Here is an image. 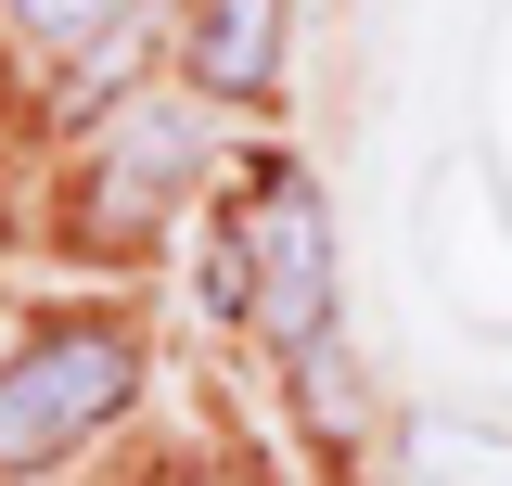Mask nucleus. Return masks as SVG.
Masks as SVG:
<instances>
[{"instance_id": "20e7f679", "label": "nucleus", "mask_w": 512, "mask_h": 486, "mask_svg": "<svg viewBox=\"0 0 512 486\" xmlns=\"http://www.w3.org/2000/svg\"><path fill=\"white\" fill-rule=\"evenodd\" d=\"M192 154H205V141H192V116H128V128H116V167H103V180H116V205L141 218V205H167V192L192 180Z\"/></svg>"}, {"instance_id": "39448f33", "label": "nucleus", "mask_w": 512, "mask_h": 486, "mask_svg": "<svg viewBox=\"0 0 512 486\" xmlns=\"http://www.w3.org/2000/svg\"><path fill=\"white\" fill-rule=\"evenodd\" d=\"M410 474H423V486H512V448H500V435L423 423V435H410Z\"/></svg>"}, {"instance_id": "f03ea898", "label": "nucleus", "mask_w": 512, "mask_h": 486, "mask_svg": "<svg viewBox=\"0 0 512 486\" xmlns=\"http://www.w3.org/2000/svg\"><path fill=\"white\" fill-rule=\"evenodd\" d=\"M128 397H141V346L103 333V320H64V333H39L0 371V461H64L77 435L116 423Z\"/></svg>"}, {"instance_id": "f257e3e1", "label": "nucleus", "mask_w": 512, "mask_h": 486, "mask_svg": "<svg viewBox=\"0 0 512 486\" xmlns=\"http://www.w3.org/2000/svg\"><path fill=\"white\" fill-rule=\"evenodd\" d=\"M231 307L295 359L333 333V218H320V180L282 167V154L256 167L244 218H231Z\"/></svg>"}, {"instance_id": "423d86ee", "label": "nucleus", "mask_w": 512, "mask_h": 486, "mask_svg": "<svg viewBox=\"0 0 512 486\" xmlns=\"http://www.w3.org/2000/svg\"><path fill=\"white\" fill-rule=\"evenodd\" d=\"M0 13H13L39 52H90V39H116V26H128V0H0Z\"/></svg>"}, {"instance_id": "7ed1b4c3", "label": "nucleus", "mask_w": 512, "mask_h": 486, "mask_svg": "<svg viewBox=\"0 0 512 486\" xmlns=\"http://www.w3.org/2000/svg\"><path fill=\"white\" fill-rule=\"evenodd\" d=\"M282 13H295V0H205V13H192V39H180L192 90H218V103H256V90L282 77Z\"/></svg>"}]
</instances>
